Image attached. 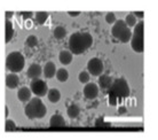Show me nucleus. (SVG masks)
Returning <instances> with one entry per match:
<instances>
[{"label": "nucleus", "instance_id": "nucleus-31", "mask_svg": "<svg viewBox=\"0 0 158 140\" xmlns=\"http://www.w3.org/2000/svg\"><path fill=\"white\" fill-rule=\"evenodd\" d=\"M12 15H13L12 12H7V13H6V17H7V20L9 19V17H12Z\"/></svg>", "mask_w": 158, "mask_h": 140}, {"label": "nucleus", "instance_id": "nucleus-15", "mask_svg": "<svg viewBox=\"0 0 158 140\" xmlns=\"http://www.w3.org/2000/svg\"><path fill=\"white\" fill-rule=\"evenodd\" d=\"M64 125H65V120L60 114L53 115L51 117V120H49V126L51 128H61V126H64Z\"/></svg>", "mask_w": 158, "mask_h": 140}, {"label": "nucleus", "instance_id": "nucleus-16", "mask_svg": "<svg viewBox=\"0 0 158 140\" xmlns=\"http://www.w3.org/2000/svg\"><path fill=\"white\" fill-rule=\"evenodd\" d=\"M14 37V27L13 23L9 20H6V24H5V41L9 43Z\"/></svg>", "mask_w": 158, "mask_h": 140}, {"label": "nucleus", "instance_id": "nucleus-4", "mask_svg": "<svg viewBox=\"0 0 158 140\" xmlns=\"http://www.w3.org/2000/svg\"><path fill=\"white\" fill-rule=\"evenodd\" d=\"M130 41L134 52H143V49H144V23H143V21H140L136 23Z\"/></svg>", "mask_w": 158, "mask_h": 140}, {"label": "nucleus", "instance_id": "nucleus-21", "mask_svg": "<svg viewBox=\"0 0 158 140\" xmlns=\"http://www.w3.org/2000/svg\"><path fill=\"white\" fill-rule=\"evenodd\" d=\"M53 35H54V38H55V39H57V40L63 39L64 37L67 36V29L64 28V27L59 25V27H56V28L54 29Z\"/></svg>", "mask_w": 158, "mask_h": 140}, {"label": "nucleus", "instance_id": "nucleus-25", "mask_svg": "<svg viewBox=\"0 0 158 140\" xmlns=\"http://www.w3.org/2000/svg\"><path fill=\"white\" fill-rule=\"evenodd\" d=\"M37 45H38V38L33 35L29 36L25 40V46H28V47H36Z\"/></svg>", "mask_w": 158, "mask_h": 140}, {"label": "nucleus", "instance_id": "nucleus-2", "mask_svg": "<svg viewBox=\"0 0 158 140\" xmlns=\"http://www.w3.org/2000/svg\"><path fill=\"white\" fill-rule=\"evenodd\" d=\"M130 96V86L124 78H118L112 82L110 88L108 90L109 104L111 106H117Z\"/></svg>", "mask_w": 158, "mask_h": 140}, {"label": "nucleus", "instance_id": "nucleus-10", "mask_svg": "<svg viewBox=\"0 0 158 140\" xmlns=\"http://www.w3.org/2000/svg\"><path fill=\"white\" fill-rule=\"evenodd\" d=\"M41 75H43V68L38 63H32L28 68V71H27V76L32 80L38 79Z\"/></svg>", "mask_w": 158, "mask_h": 140}, {"label": "nucleus", "instance_id": "nucleus-29", "mask_svg": "<svg viewBox=\"0 0 158 140\" xmlns=\"http://www.w3.org/2000/svg\"><path fill=\"white\" fill-rule=\"evenodd\" d=\"M133 15H134L136 19H138V17L139 19H143V17H144V13L143 12H136V13H134Z\"/></svg>", "mask_w": 158, "mask_h": 140}, {"label": "nucleus", "instance_id": "nucleus-5", "mask_svg": "<svg viewBox=\"0 0 158 140\" xmlns=\"http://www.w3.org/2000/svg\"><path fill=\"white\" fill-rule=\"evenodd\" d=\"M25 59L21 52L9 53L6 57V68L12 74H19L24 69Z\"/></svg>", "mask_w": 158, "mask_h": 140}, {"label": "nucleus", "instance_id": "nucleus-20", "mask_svg": "<svg viewBox=\"0 0 158 140\" xmlns=\"http://www.w3.org/2000/svg\"><path fill=\"white\" fill-rule=\"evenodd\" d=\"M55 77L57 78V80H59V82H61V83H64V82H67L68 78H69V72H68L67 69L60 68V69H57V70H56Z\"/></svg>", "mask_w": 158, "mask_h": 140}, {"label": "nucleus", "instance_id": "nucleus-11", "mask_svg": "<svg viewBox=\"0 0 158 140\" xmlns=\"http://www.w3.org/2000/svg\"><path fill=\"white\" fill-rule=\"evenodd\" d=\"M56 70H57V69H56L55 63L49 61V62H47V63L45 64V67H44L43 75L46 77V78H53V77L55 76Z\"/></svg>", "mask_w": 158, "mask_h": 140}, {"label": "nucleus", "instance_id": "nucleus-28", "mask_svg": "<svg viewBox=\"0 0 158 140\" xmlns=\"http://www.w3.org/2000/svg\"><path fill=\"white\" fill-rule=\"evenodd\" d=\"M21 15L23 16L24 20H28V19H31L32 16H33V13L32 12H23V13H21Z\"/></svg>", "mask_w": 158, "mask_h": 140}, {"label": "nucleus", "instance_id": "nucleus-18", "mask_svg": "<svg viewBox=\"0 0 158 140\" xmlns=\"http://www.w3.org/2000/svg\"><path fill=\"white\" fill-rule=\"evenodd\" d=\"M47 98L48 100L51 101L52 104H57L61 99V92H60L57 88H51V90H48L47 92Z\"/></svg>", "mask_w": 158, "mask_h": 140}, {"label": "nucleus", "instance_id": "nucleus-23", "mask_svg": "<svg viewBox=\"0 0 158 140\" xmlns=\"http://www.w3.org/2000/svg\"><path fill=\"white\" fill-rule=\"evenodd\" d=\"M124 22H125V24H126L128 28H133V27H135L136 25V17H135L133 14H128V15L125 17V20H124Z\"/></svg>", "mask_w": 158, "mask_h": 140}, {"label": "nucleus", "instance_id": "nucleus-26", "mask_svg": "<svg viewBox=\"0 0 158 140\" xmlns=\"http://www.w3.org/2000/svg\"><path fill=\"white\" fill-rule=\"evenodd\" d=\"M15 129H16V124L13 122L12 120L6 121V128H5V130H6V131H14Z\"/></svg>", "mask_w": 158, "mask_h": 140}, {"label": "nucleus", "instance_id": "nucleus-13", "mask_svg": "<svg viewBox=\"0 0 158 140\" xmlns=\"http://www.w3.org/2000/svg\"><path fill=\"white\" fill-rule=\"evenodd\" d=\"M112 78L110 76H108V75H101L99 76V85L100 88L103 90V91H108L109 88H110L111 84H112Z\"/></svg>", "mask_w": 158, "mask_h": 140}, {"label": "nucleus", "instance_id": "nucleus-27", "mask_svg": "<svg viewBox=\"0 0 158 140\" xmlns=\"http://www.w3.org/2000/svg\"><path fill=\"white\" fill-rule=\"evenodd\" d=\"M106 21H107V23H109V24L115 23V22H116L115 13H108L107 15H106Z\"/></svg>", "mask_w": 158, "mask_h": 140}, {"label": "nucleus", "instance_id": "nucleus-8", "mask_svg": "<svg viewBox=\"0 0 158 140\" xmlns=\"http://www.w3.org/2000/svg\"><path fill=\"white\" fill-rule=\"evenodd\" d=\"M104 70V64L102 60L99 57H92L87 62V72L91 74L92 76H101Z\"/></svg>", "mask_w": 158, "mask_h": 140}, {"label": "nucleus", "instance_id": "nucleus-14", "mask_svg": "<svg viewBox=\"0 0 158 140\" xmlns=\"http://www.w3.org/2000/svg\"><path fill=\"white\" fill-rule=\"evenodd\" d=\"M31 91H30V88L27 87V86H23V87H21L19 90V92H17V98H19V100L21 102H28L30 101L31 99Z\"/></svg>", "mask_w": 158, "mask_h": 140}, {"label": "nucleus", "instance_id": "nucleus-1", "mask_svg": "<svg viewBox=\"0 0 158 140\" xmlns=\"http://www.w3.org/2000/svg\"><path fill=\"white\" fill-rule=\"evenodd\" d=\"M93 45V37L88 32H75L69 38V52L72 55L85 53Z\"/></svg>", "mask_w": 158, "mask_h": 140}, {"label": "nucleus", "instance_id": "nucleus-17", "mask_svg": "<svg viewBox=\"0 0 158 140\" xmlns=\"http://www.w3.org/2000/svg\"><path fill=\"white\" fill-rule=\"evenodd\" d=\"M59 60L63 66L70 64L73 60V55L69 51H61L59 54Z\"/></svg>", "mask_w": 158, "mask_h": 140}, {"label": "nucleus", "instance_id": "nucleus-19", "mask_svg": "<svg viewBox=\"0 0 158 140\" xmlns=\"http://www.w3.org/2000/svg\"><path fill=\"white\" fill-rule=\"evenodd\" d=\"M67 112H68V116L70 117L71 120H75V118H77L79 116V114H80V108H79L78 104H72L68 107Z\"/></svg>", "mask_w": 158, "mask_h": 140}, {"label": "nucleus", "instance_id": "nucleus-22", "mask_svg": "<svg viewBox=\"0 0 158 140\" xmlns=\"http://www.w3.org/2000/svg\"><path fill=\"white\" fill-rule=\"evenodd\" d=\"M48 19V13L47 12H37L36 13V22L38 24H45V22Z\"/></svg>", "mask_w": 158, "mask_h": 140}, {"label": "nucleus", "instance_id": "nucleus-24", "mask_svg": "<svg viewBox=\"0 0 158 140\" xmlns=\"http://www.w3.org/2000/svg\"><path fill=\"white\" fill-rule=\"evenodd\" d=\"M89 79H91V75L87 71H80L78 75V80L83 84H87L89 83Z\"/></svg>", "mask_w": 158, "mask_h": 140}, {"label": "nucleus", "instance_id": "nucleus-3", "mask_svg": "<svg viewBox=\"0 0 158 140\" xmlns=\"http://www.w3.org/2000/svg\"><path fill=\"white\" fill-rule=\"evenodd\" d=\"M24 114L29 120H40L47 114V108L40 98H31L24 108Z\"/></svg>", "mask_w": 158, "mask_h": 140}, {"label": "nucleus", "instance_id": "nucleus-9", "mask_svg": "<svg viewBox=\"0 0 158 140\" xmlns=\"http://www.w3.org/2000/svg\"><path fill=\"white\" fill-rule=\"evenodd\" d=\"M99 92H100V88L98 86V84H95V83H87L83 90L84 96L86 99H88V100H94V99H96V96L99 95Z\"/></svg>", "mask_w": 158, "mask_h": 140}, {"label": "nucleus", "instance_id": "nucleus-6", "mask_svg": "<svg viewBox=\"0 0 158 140\" xmlns=\"http://www.w3.org/2000/svg\"><path fill=\"white\" fill-rule=\"evenodd\" d=\"M111 35L114 38L119 40L120 43H127L131 40L132 31L125 24L124 20H118L114 23V27L111 29Z\"/></svg>", "mask_w": 158, "mask_h": 140}, {"label": "nucleus", "instance_id": "nucleus-30", "mask_svg": "<svg viewBox=\"0 0 158 140\" xmlns=\"http://www.w3.org/2000/svg\"><path fill=\"white\" fill-rule=\"evenodd\" d=\"M68 14L70 16H72V17H76V16H78L80 14V12H69Z\"/></svg>", "mask_w": 158, "mask_h": 140}, {"label": "nucleus", "instance_id": "nucleus-7", "mask_svg": "<svg viewBox=\"0 0 158 140\" xmlns=\"http://www.w3.org/2000/svg\"><path fill=\"white\" fill-rule=\"evenodd\" d=\"M30 91L31 93H33L37 98H40V96H45L48 92V85L45 80L40 79H33L30 84Z\"/></svg>", "mask_w": 158, "mask_h": 140}, {"label": "nucleus", "instance_id": "nucleus-12", "mask_svg": "<svg viewBox=\"0 0 158 140\" xmlns=\"http://www.w3.org/2000/svg\"><path fill=\"white\" fill-rule=\"evenodd\" d=\"M20 85V77L16 74H8L6 76V86L10 90H14Z\"/></svg>", "mask_w": 158, "mask_h": 140}]
</instances>
